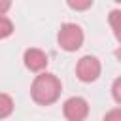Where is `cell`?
Returning a JSON list of instances; mask_svg holds the SVG:
<instances>
[{"mask_svg":"<svg viewBox=\"0 0 121 121\" xmlns=\"http://www.w3.org/2000/svg\"><path fill=\"white\" fill-rule=\"evenodd\" d=\"M32 98L38 104H53L60 95V81L53 74H40L32 83Z\"/></svg>","mask_w":121,"mask_h":121,"instance_id":"1","label":"cell"},{"mask_svg":"<svg viewBox=\"0 0 121 121\" xmlns=\"http://www.w3.org/2000/svg\"><path fill=\"white\" fill-rule=\"evenodd\" d=\"M83 42V32L78 25H62L60 32H59V43L62 49L66 51H76Z\"/></svg>","mask_w":121,"mask_h":121,"instance_id":"2","label":"cell"},{"mask_svg":"<svg viewBox=\"0 0 121 121\" xmlns=\"http://www.w3.org/2000/svg\"><path fill=\"white\" fill-rule=\"evenodd\" d=\"M87 113H89V106L83 98L74 96L64 102V115L68 121H83L87 117Z\"/></svg>","mask_w":121,"mask_h":121,"instance_id":"3","label":"cell"},{"mask_svg":"<svg viewBox=\"0 0 121 121\" xmlns=\"http://www.w3.org/2000/svg\"><path fill=\"white\" fill-rule=\"evenodd\" d=\"M100 74V62L95 57H83L78 62V78L81 81H95Z\"/></svg>","mask_w":121,"mask_h":121,"instance_id":"4","label":"cell"},{"mask_svg":"<svg viewBox=\"0 0 121 121\" xmlns=\"http://www.w3.org/2000/svg\"><path fill=\"white\" fill-rule=\"evenodd\" d=\"M25 64H26L30 70L38 72V70L45 68V64H47V57H45L40 49H28V51L25 53Z\"/></svg>","mask_w":121,"mask_h":121,"instance_id":"5","label":"cell"},{"mask_svg":"<svg viewBox=\"0 0 121 121\" xmlns=\"http://www.w3.org/2000/svg\"><path fill=\"white\" fill-rule=\"evenodd\" d=\"M110 23H112V26H113L115 38L121 42V11H112V13H110Z\"/></svg>","mask_w":121,"mask_h":121,"instance_id":"6","label":"cell"},{"mask_svg":"<svg viewBox=\"0 0 121 121\" xmlns=\"http://www.w3.org/2000/svg\"><path fill=\"white\" fill-rule=\"evenodd\" d=\"M0 23H2V38H6V36H9V32H11V23L6 19V17H2L0 19Z\"/></svg>","mask_w":121,"mask_h":121,"instance_id":"7","label":"cell"},{"mask_svg":"<svg viewBox=\"0 0 121 121\" xmlns=\"http://www.w3.org/2000/svg\"><path fill=\"white\" fill-rule=\"evenodd\" d=\"M113 98H115V102H119L121 104V78L119 79H115V83H113Z\"/></svg>","mask_w":121,"mask_h":121,"instance_id":"8","label":"cell"},{"mask_svg":"<svg viewBox=\"0 0 121 121\" xmlns=\"http://www.w3.org/2000/svg\"><path fill=\"white\" fill-rule=\"evenodd\" d=\"M2 102H4V110H2V117H6L8 113H9V110H11V100H9V96L8 95H2Z\"/></svg>","mask_w":121,"mask_h":121,"instance_id":"9","label":"cell"},{"mask_svg":"<svg viewBox=\"0 0 121 121\" xmlns=\"http://www.w3.org/2000/svg\"><path fill=\"white\" fill-rule=\"evenodd\" d=\"M104 121H121V110H112L104 117Z\"/></svg>","mask_w":121,"mask_h":121,"instance_id":"10","label":"cell"},{"mask_svg":"<svg viewBox=\"0 0 121 121\" xmlns=\"http://www.w3.org/2000/svg\"><path fill=\"white\" fill-rule=\"evenodd\" d=\"M91 6V2H85V4H74V2H70V8H89Z\"/></svg>","mask_w":121,"mask_h":121,"instance_id":"11","label":"cell"},{"mask_svg":"<svg viewBox=\"0 0 121 121\" xmlns=\"http://www.w3.org/2000/svg\"><path fill=\"white\" fill-rule=\"evenodd\" d=\"M115 55H117V57H119V60H121V49H117V51H115Z\"/></svg>","mask_w":121,"mask_h":121,"instance_id":"12","label":"cell"}]
</instances>
